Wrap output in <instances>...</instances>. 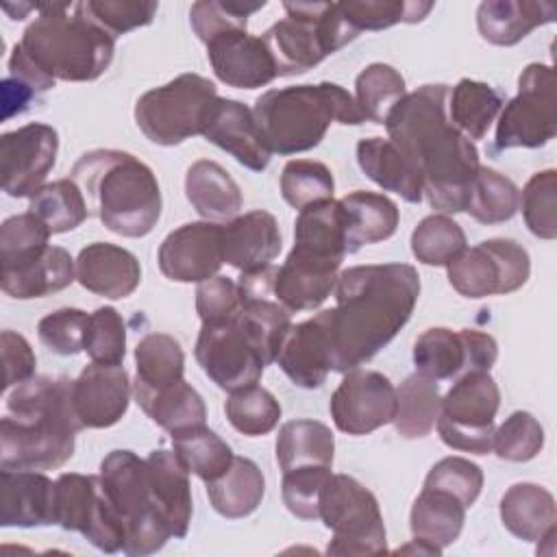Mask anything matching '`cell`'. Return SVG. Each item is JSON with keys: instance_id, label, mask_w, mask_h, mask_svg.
<instances>
[{"instance_id": "obj_27", "label": "cell", "mask_w": 557, "mask_h": 557, "mask_svg": "<svg viewBox=\"0 0 557 557\" xmlns=\"http://www.w3.org/2000/svg\"><path fill=\"white\" fill-rule=\"evenodd\" d=\"M283 239L278 222L272 213L257 209L235 215L222 224L224 263L239 272H252L270 265L281 252Z\"/></svg>"}, {"instance_id": "obj_36", "label": "cell", "mask_w": 557, "mask_h": 557, "mask_svg": "<svg viewBox=\"0 0 557 557\" xmlns=\"http://www.w3.org/2000/svg\"><path fill=\"white\" fill-rule=\"evenodd\" d=\"M133 396L141 411L170 435L205 424L207 407L202 396L183 379L161 389L133 385Z\"/></svg>"}, {"instance_id": "obj_14", "label": "cell", "mask_w": 557, "mask_h": 557, "mask_svg": "<svg viewBox=\"0 0 557 557\" xmlns=\"http://www.w3.org/2000/svg\"><path fill=\"white\" fill-rule=\"evenodd\" d=\"M446 272L455 292L466 298H485L520 289L529 281L531 259L513 239L496 237L463 248L446 265Z\"/></svg>"}, {"instance_id": "obj_1", "label": "cell", "mask_w": 557, "mask_h": 557, "mask_svg": "<svg viewBox=\"0 0 557 557\" xmlns=\"http://www.w3.org/2000/svg\"><path fill=\"white\" fill-rule=\"evenodd\" d=\"M448 85H422L389 111L387 139L422 181L429 205L448 215L466 211L481 168L476 146L448 117Z\"/></svg>"}, {"instance_id": "obj_33", "label": "cell", "mask_w": 557, "mask_h": 557, "mask_svg": "<svg viewBox=\"0 0 557 557\" xmlns=\"http://www.w3.org/2000/svg\"><path fill=\"white\" fill-rule=\"evenodd\" d=\"M185 196L189 205L209 222L233 220L242 209V189L235 178L215 161L200 159L185 174Z\"/></svg>"}, {"instance_id": "obj_24", "label": "cell", "mask_w": 557, "mask_h": 557, "mask_svg": "<svg viewBox=\"0 0 557 557\" xmlns=\"http://www.w3.org/2000/svg\"><path fill=\"white\" fill-rule=\"evenodd\" d=\"M202 137L252 172H263L272 159V150L252 115V109L239 100L220 98Z\"/></svg>"}, {"instance_id": "obj_13", "label": "cell", "mask_w": 557, "mask_h": 557, "mask_svg": "<svg viewBox=\"0 0 557 557\" xmlns=\"http://www.w3.org/2000/svg\"><path fill=\"white\" fill-rule=\"evenodd\" d=\"M54 524L81 533L102 553L124 550V520L107 498L100 476L63 472L54 481Z\"/></svg>"}, {"instance_id": "obj_7", "label": "cell", "mask_w": 557, "mask_h": 557, "mask_svg": "<svg viewBox=\"0 0 557 557\" xmlns=\"http://www.w3.org/2000/svg\"><path fill=\"white\" fill-rule=\"evenodd\" d=\"M283 9L285 17L261 35L276 76L305 74L359 35L339 2H283Z\"/></svg>"}, {"instance_id": "obj_54", "label": "cell", "mask_w": 557, "mask_h": 557, "mask_svg": "<svg viewBox=\"0 0 557 557\" xmlns=\"http://www.w3.org/2000/svg\"><path fill=\"white\" fill-rule=\"evenodd\" d=\"M265 2H239V0H200L189 9V24L198 39L207 44L211 37L231 30L246 28L248 17L263 9Z\"/></svg>"}, {"instance_id": "obj_10", "label": "cell", "mask_w": 557, "mask_h": 557, "mask_svg": "<svg viewBox=\"0 0 557 557\" xmlns=\"http://www.w3.org/2000/svg\"><path fill=\"white\" fill-rule=\"evenodd\" d=\"M333 533L329 555H381L387 550L376 496L348 474H333L320 492V518Z\"/></svg>"}, {"instance_id": "obj_46", "label": "cell", "mask_w": 557, "mask_h": 557, "mask_svg": "<svg viewBox=\"0 0 557 557\" xmlns=\"http://www.w3.org/2000/svg\"><path fill=\"white\" fill-rule=\"evenodd\" d=\"M405 94V78L387 63H372L355 78V102L363 117L374 124H385L389 111Z\"/></svg>"}, {"instance_id": "obj_42", "label": "cell", "mask_w": 557, "mask_h": 557, "mask_svg": "<svg viewBox=\"0 0 557 557\" xmlns=\"http://www.w3.org/2000/svg\"><path fill=\"white\" fill-rule=\"evenodd\" d=\"M242 305L235 313L257 350L261 352L265 366H270L278 348L292 329V311H287L274 296H239Z\"/></svg>"}, {"instance_id": "obj_25", "label": "cell", "mask_w": 557, "mask_h": 557, "mask_svg": "<svg viewBox=\"0 0 557 557\" xmlns=\"http://www.w3.org/2000/svg\"><path fill=\"white\" fill-rule=\"evenodd\" d=\"M292 257L339 270L346 252L344 215L339 200H320L298 211Z\"/></svg>"}, {"instance_id": "obj_17", "label": "cell", "mask_w": 557, "mask_h": 557, "mask_svg": "<svg viewBox=\"0 0 557 557\" xmlns=\"http://www.w3.org/2000/svg\"><path fill=\"white\" fill-rule=\"evenodd\" d=\"M331 418L342 433L368 435L396 416V387L376 370H348L329 403Z\"/></svg>"}, {"instance_id": "obj_30", "label": "cell", "mask_w": 557, "mask_h": 557, "mask_svg": "<svg viewBox=\"0 0 557 557\" xmlns=\"http://www.w3.org/2000/svg\"><path fill=\"white\" fill-rule=\"evenodd\" d=\"M557 9L533 0H485L476 9V28L494 46H513L533 28L555 22Z\"/></svg>"}, {"instance_id": "obj_64", "label": "cell", "mask_w": 557, "mask_h": 557, "mask_svg": "<svg viewBox=\"0 0 557 557\" xmlns=\"http://www.w3.org/2000/svg\"><path fill=\"white\" fill-rule=\"evenodd\" d=\"M396 553H422V555H440L442 550L440 548H435V546H431V544H426V542H422V540H411L409 544H405V546H400V548H396Z\"/></svg>"}, {"instance_id": "obj_31", "label": "cell", "mask_w": 557, "mask_h": 557, "mask_svg": "<svg viewBox=\"0 0 557 557\" xmlns=\"http://www.w3.org/2000/svg\"><path fill=\"white\" fill-rule=\"evenodd\" d=\"M344 215L346 252L352 255L368 244H379L396 233L400 213L392 198L376 191H350L339 200Z\"/></svg>"}, {"instance_id": "obj_6", "label": "cell", "mask_w": 557, "mask_h": 557, "mask_svg": "<svg viewBox=\"0 0 557 557\" xmlns=\"http://www.w3.org/2000/svg\"><path fill=\"white\" fill-rule=\"evenodd\" d=\"M252 115L270 150L278 154H298L315 148L333 122H366L355 96L342 85L326 81L268 89L255 100Z\"/></svg>"}, {"instance_id": "obj_59", "label": "cell", "mask_w": 557, "mask_h": 557, "mask_svg": "<svg viewBox=\"0 0 557 557\" xmlns=\"http://www.w3.org/2000/svg\"><path fill=\"white\" fill-rule=\"evenodd\" d=\"M424 487L446 490L466 507H472L483 487V472L466 457H444L429 470Z\"/></svg>"}, {"instance_id": "obj_60", "label": "cell", "mask_w": 557, "mask_h": 557, "mask_svg": "<svg viewBox=\"0 0 557 557\" xmlns=\"http://www.w3.org/2000/svg\"><path fill=\"white\" fill-rule=\"evenodd\" d=\"M50 235L48 226L30 211L7 218L0 226V261L46 248Z\"/></svg>"}, {"instance_id": "obj_34", "label": "cell", "mask_w": 557, "mask_h": 557, "mask_svg": "<svg viewBox=\"0 0 557 557\" xmlns=\"http://www.w3.org/2000/svg\"><path fill=\"white\" fill-rule=\"evenodd\" d=\"M357 163L361 172L385 191H394L413 205L424 198L420 176L387 137L359 139Z\"/></svg>"}, {"instance_id": "obj_5", "label": "cell", "mask_w": 557, "mask_h": 557, "mask_svg": "<svg viewBox=\"0 0 557 557\" xmlns=\"http://www.w3.org/2000/svg\"><path fill=\"white\" fill-rule=\"evenodd\" d=\"M20 48L50 81L85 83L109 70L115 37L98 26L81 2H48L39 4Z\"/></svg>"}, {"instance_id": "obj_52", "label": "cell", "mask_w": 557, "mask_h": 557, "mask_svg": "<svg viewBox=\"0 0 557 557\" xmlns=\"http://www.w3.org/2000/svg\"><path fill=\"white\" fill-rule=\"evenodd\" d=\"M335 181L331 170L313 159H292L281 172V196L294 209L333 198Z\"/></svg>"}, {"instance_id": "obj_9", "label": "cell", "mask_w": 557, "mask_h": 557, "mask_svg": "<svg viewBox=\"0 0 557 557\" xmlns=\"http://www.w3.org/2000/svg\"><path fill=\"white\" fill-rule=\"evenodd\" d=\"M100 483L124 520L126 555H152L172 537L170 529L152 505L148 461L133 450H111L100 461Z\"/></svg>"}, {"instance_id": "obj_56", "label": "cell", "mask_w": 557, "mask_h": 557, "mask_svg": "<svg viewBox=\"0 0 557 557\" xmlns=\"http://www.w3.org/2000/svg\"><path fill=\"white\" fill-rule=\"evenodd\" d=\"M331 476L329 466H305L283 472L281 496L287 511L300 520L320 518V492Z\"/></svg>"}, {"instance_id": "obj_45", "label": "cell", "mask_w": 557, "mask_h": 557, "mask_svg": "<svg viewBox=\"0 0 557 557\" xmlns=\"http://www.w3.org/2000/svg\"><path fill=\"white\" fill-rule=\"evenodd\" d=\"M28 211L37 215L52 235L74 231L87 215V202L74 178H59L30 196Z\"/></svg>"}, {"instance_id": "obj_20", "label": "cell", "mask_w": 557, "mask_h": 557, "mask_svg": "<svg viewBox=\"0 0 557 557\" xmlns=\"http://www.w3.org/2000/svg\"><path fill=\"white\" fill-rule=\"evenodd\" d=\"M133 383L124 366L91 361L72 381L70 400L74 418L83 429H107L122 420L131 403Z\"/></svg>"}, {"instance_id": "obj_39", "label": "cell", "mask_w": 557, "mask_h": 557, "mask_svg": "<svg viewBox=\"0 0 557 557\" xmlns=\"http://www.w3.org/2000/svg\"><path fill=\"white\" fill-rule=\"evenodd\" d=\"M333 431L318 420H289L276 435V461L281 470L305 466H333Z\"/></svg>"}, {"instance_id": "obj_29", "label": "cell", "mask_w": 557, "mask_h": 557, "mask_svg": "<svg viewBox=\"0 0 557 557\" xmlns=\"http://www.w3.org/2000/svg\"><path fill=\"white\" fill-rule=\"evenodd\" d=\"M150 485H152V505L170 535L181 540L187 535L191 522V487H189V472L181 463L174 450L154 448L146 457Z\"/></svg>"}, {"instance_id": "obj_53", "label": "cell", "mask_w": 557, "mask_h": 557, "mask_svg": "<svg viewBox=\"0 0 557 557\" xmlns=\"http://www.w3.org/2000/svg\"><path fill=\"white\" fill-rule=\"evenodd\" d=\"M544 448V429L529 411H513L494 429L492 450L505 461H531Z\"/></svg>"}, {"instance_id": "obj_57", "label": "cell", "mask_w": 557, "mask_h": 557, "mask_svg": "<svg viewBox=\"0 0 557 557\" xmlns=\"http://www.w3.org/2000/svg\"><path fill=\"white\" fill-rule=\"evenodd\" d=\"M89 324V313L74 307L57 309L44 315L37 324L39 342L54 355L70 357L85 350V333Z\"/></svg>"}, {"instance_id": "obj_41", "label": "cell", "mask_w": 557, "mask_h": 557, "mask_svg": "<svg viewBox=\"0 0 557 557\" xmlns=\"http://www.w3.org/2000/svg\"><path fill=\"white\" fill-rule=\"evenodd\" d=\"M442 411L437 381L416 372L409 374L396 389L394 426L405 440H418L435 429Z\"/></svg>"}, {"instance_id": "obj_40", "label": "cell", "mask_w": 557, "mask_h": 557, "mask_svg": "<svg viewBox=\"0 0 557 557\" xmlns=\"http://www.w3.org/2000/svg\"><path fill=\"white\" fill-rule=\"evenodd\" d=\"M505 98L487 83L461 78L448 91V117L470 141L483 139L500 113Z\"/></svg>"}, {"instance_id": "obj_3", "label": "cell", "mask_w": 557, "mask_h": 557, "mask_svg": "<svg viewBox=\"0 0 557 557\" xmlns=\"http://www.w3.org/2000/svg\"><path fill=\"white\" fill-rule=\"evenodd\" d=\"M72 379L33 376L9 394L0 420L2 470H54L74 455L81 431L70 400Z\"/></svg>"}, {"instance_id": "obj_35", "label": "cell", "mask_w": 557, "mask_h": 557, "mask_svg": "<svg viewBox=\"0 0 557 557\" xmlns=\"http://www.w3.org/2000/svg\"><path fill=\"white\" fill-rule=\"evenodd\" d=\"M466 509L468 507L450 492L422 487L409 513L411 535L444 550L459 537L466 522Z\"/></svg>"}, {"instance_id": "obj_22", "label": "cell", "mask_w": 557, "mask_h": 557, "mask_svg": "<svg viewBox=\"0 0 557 557\" xmlns=\"http://www.w3.org/2000/svg\"><path fill=\"white\" fill-rule=\"evenodd\" d=\"M274 361L294 385L302 389L320 387L333 372L329 309L296 326L292 324Z\"/></svg>"}, {"instance_id": "obj_44", "label": "cell", "mask_w": 557, "mask_h": 557, "mask_svg": "<svg viewBox=\"0 0 557 557\" xmlns=\"http://www.w3.org/2000/svg\"><path fill=\"white\" fill-rule=\"evenodd\" d=\"M172 444L187 472L196 474L205 483L224 474L235 457L231 446L205 424L174 433Z\"/></svg>"}, {"instance_id": "obj_23", "label": "cell", "mask_w": 557, "mask_h": 557, "mask_svg": "<svg viewBox=\"0 0 557 557\" xmlns=\"http://www.w3.org/2000/svg\"><path fill=\"white\" fill-rule=\"evenodd\" d=\"M2 292L17 300L44 298L65 289L76 281V265L70 252L61 246H46L26 257L2 261Z\"/></svg>"}, {"instance_id": "obj_63", "label": "cell", "mask_w": 557, "mask_h": 557, "mask_svg": "<svg viewBox=\"0 0 557 557\" xmlns=\"http://www.w3.org/2000/svg\"><path fill=\"white\" fill-rule=\"evenodd\" d=\"M41 91H37L30 83L20 76L7 74L2 81V120H11L13 115L24 113L33 102H37Z\"/></svg>"}, {"instance_id": "obj_49", "label": "cell", "mask_w": 557, "mask_h": 557, "mask_svg": "<svg viewBox=\"0 0 557 557\" xmlns=\"http://www.w3.org/2000/svg\"><path fill=\"white\" fill-rule=\"evenodd\" d=\"M224 413L231 426L248 437L270 433L281 420V405L272 392L261 385H250L231 396L224 403Z\"/></svg>"}, {"instance_id": "obj_12", "label": "cell", "mask_w": 557, "mask_h": 557, "mask_svg": "<svg viewBox=\"0 0 557 557\" xmlns=\"http://www.w3.org/2000/svg\"><path fill=\"white\" fill-rule=\"evenodd\" d=\"M555 133V72L550 65L529 63L518 78V94L498 113L494 150L542 148Z\"/></svg>"}, {"instance_id": "obj_28", "label": "cell", "mask_w": 557, "mask_h": 557, "mask_svg": "<svg viewBox=\"0 0 557 557\" xmlns=\"http://www.w3.org/2000/svg\"><path fill=\"white\" fill-rule=\"evenodd\" d=\"M0 524L24 529L54 524V481L39 470L0 468Z\"/></svg>"}, {"instance_id": "obj_58", "label": "cell", "mask_w": 557, "mask_h": 557, "mask_svg": "<svg viewBox=\"0 0 557 557\" xmlns=\"http://www.w3.org/2000/svg\"><path fill=\"white\" fill-rule=\"evenodd\" d=\"M83 11L113 37L148 26L159 9V2L146 0H87Z\"/></svg>"}, {"instance_id": "obj_2", "label": "cell", "mask_w": 557, "mask_h": 557, "mask_svg": "<svg viewBox=\"0 0 557 557\" xmlns=\"http://www.w3.org/2000/svg\"><path fill=\"white\" fill-rule=\"evenodd\" d=\"M420 296L418 270L409 263L352 265L337 274L329 309L333 372L370 361L409 322Z\"/></svg>"}, {"instance_id": "obj_18", "label": "cell", "mask_w": 557, "mask_h": 557, "mask_svg": "<svg viewBox=\"0 0 557 557\" xmlns=\"http://www.w3.org/2000/svg\"><path fill=\"white\" fill-rule=\"evenodd\" d=\"M59 133L41 122L24 124L0 137L2 189L11 198L33 196L54 168Z\"/></svg>"}, {"instance_id": "obj_48", "label": "cell", "mask_w": 557, "mask_h": 557, "mask_svg": "<svg viewBox=\"0 0 557 557\" xmlns=\"http://www.w3.org/2000/svg\"><path fill=\"white\" fill-rule=\"evenodd\" d=\"M463 248V228L444 213L422 218L411 233V252L424 265H448Z\"/></svg>"}, {"instance_id": "obj_32", "label": "cell", "mask_w": 557, "mask_h": 557, "mask_svg": "<svg viewBox=\"0 0 557 557\" xmlns=\"http://www.w3.org/2000/svg\"><path fill=\"white\" fill-rule=\"evenodd\" d=\"M503 527L522 542H542L557 531L553 494L537 483H516L500 498Z\"/></svg>"}, {"instance_id": "obj_16", "label": "cell", "mask_w": 557, "mask_h": 557, "mask_svg": "<svg viewBox=\"0 0 557 557\" xmlns=\"http://www.w3.org/2000/svg\"><path fill=\"white\" fill-rule=\"evenodd\" d=\"M496 357V339L474 329L450 331L444 326H433L418 335L413 344L416 372L433 381L457 379L470 370L490 372Z\"/></svg>"}, {"instance_id": "obj_8", "label": "cell", "mask_w": 557, "mask_h": 557, "mask_svg": "<svg viewBox=\"0 0 557 557\" xmlns=\"http://www.w3.org/2000/svg\"><path fill=\"white\" fill-rule=\"evenodd\" d=\"M218 102V89L209 78L185 72L139 96L135 122L152 144L178 146L207 131Z\"/></svg>"}, {"instance_id": "obj_21", "label": "cell", "mask_w": 557, "mask_h": 557, "mask_svg": "<svg viewBox=\"0 0 557 557\" xmlns=\"http://www.w3.org/2000/svg\"><path fill=\"white\" fill-rule=\"evenodd\" d=\"M207 57L213 74L228 87L257 89L276 78V65L261 37L248 35L246 28H231L207 44Z\"/></svg>"}, {"instance_id": "obj_4", "label": "cell", "mask_w": 557, "mask_h": 557, "mask_svg": "<svg viewBox=\"0 0 557 557\" xmlns=\"http://www.w3.org/2000/svg\"><path fill=\"white\" fill-rule=\"evenodd\" d=\"M70 178L87 196L98 220L115 235L144 237L161 218V189L154 172L135 154L113 148L83 152Z\"/></svg>"}, {"instance_id": "obj_50", "label": "cell", "mask_w": 557, "mask_h": 557, "mask_svg": "<svg viewBox=\"0 0 557 557\" xmlns=\"http://www.w3.org/2000/svg\"><path fill=\"white\" fill-rule=\"evenodd\" d=\"M348 24L361 30H383L394 24H416L422 22L433 2L416 0H359V2H339Z\"/></svg>"}, {"instance_id": "obj_61", "label": "cell", "mask_w": 557, "mask_h": 557, "mask_svg": "<svg viewBox=\"0 0 557 557\" xmlns=\"http://www.w3.org/2000/svg\"><path fill=\"white\" fill-rule=\"evenodd\" d=\"M242 298H239V287L235 281L228 276H211L202 283H198L196 289V311L202 322H213V320H224L235 315L239 309Z\"/></svg>"}, {"instance_id": "obj_15", "label": "cell", "mask_w": 557, "mask_h": 557, "mask_svg": "<svg viewBox=\"0 0 557 557\" xmlns=\"http://www.w3.org/2000/svg\"><path fill=\"white\" fill-rule=\"evenodd\" d=\"M194 357L202 372L228 394L257 385L265 370L261 352L235 315L202 322Z\"/></svg>"}, {"instance_id": "obj_47", "label": "cell", "mask_w": 557, "mask_h": 557, "mask_svg": "<svg viewBox=\"0 0 557 557\" xmlns=\"http://www.w3.org/2000/svg\"><path fill=\"white\" fill-rule=\"evenodd\" d=\"M518 211V187L505 174L492 168H479L466 213L481 224H500L516 215Z\"/></svg>"}, {"instance_id": "obj_26", "label": "cell", "mask_w": 557, "mask_h": 557, "mask_svg": "<svg viewBox=\"0 0 557 557\" xmlns=\"http://www.w3.org/2000/svg\"><path fill=\"white\" fill-rule=\"evenodd\" d=\"M74 265L81 287L111 300L131 296L141 283V265L137 257L109 242H94L85 246Z\"/></svg>"}, {"instance_id": "obj_62", "label": "cell", "mask_w": 557, "mask_h": 557, "mask_svg": "<svg viewBox=\"0 0 557 557\" xmlns=\"http://www.w3.org/2000/svg\"><path fill=\"white\" fill-rule=\"evenodd\" d=\"M0 348H2V366H4L2 389L15 387L35 376L37 357L24 335L9 329L2 331Z\"/></svg>"}, {"instance_id": "obj_37", "label": "cell", "mask_w": 557, "mask_h": 557, "mask_svg": "<svg viewBox=\"0 0 557 557\" xmlns=\"http://www.w3.org/2000/svg\"><path fill=\"white\" fill-rule=\"evenodd\" d=\"M337 270L289 257L276 268L274 298L287 311H313L335 292Z\"/></svg>"}, {"instance_id": "obj_51", "label": "cell", "mask_w": 557, "mask_h": 557, "mask_svg": "<svg viewBox=\"0 0 557 557\" xmlns=\"http://www.w3.org/2000/svg\"><path fill=\"white\" fill-rule=\"evenodd\" d=\"M518 209L529 231L540 239L557 237V172H535L522 191H518Z\"/></svg>"}, {"instance_id": "obj_43", "label": "cell", "mask_w": 557, "mask_h": 557, "mask_svg": "<svg viewBox=\"0 0 557 557\" xmlns=\"http://www.w3.org/2000/svg\"><path fill=\"white\" fill-rule=\"evenodd\" d=\"M135 363H137V387L161 389L165 385L183 381L185 372V352L168 333H146L135 346Z\"/></svg>"}, {"instance_id": "obj_55", "label": "cell", "mask_w": 557, "mask_h": 557, "mask_svg": "<svg viewBox=\"0 0 557 557\" xmlns=\"http://www.w3.org/2000/svg\"><path fill=\"white\" fill-rule=\"evenodd\" d=\"M85 352L96 363L122 366L126 355V326L113 307H98L89 313Z\"/></svg>"}, {"instance_id": "obj_19", "label": "cell", "mask_w": 557, "mask_h": 557, "mask_svg": "<svg viewBox=\"0 0 557 557\" xmlns=\"http://www.w3.org/2000/svg\"><path fill=\"white\" fill-rule=\"evenodd\" d=\"M159 270L174 283H202L218 274L224 263L222 224L187 222L161 242L157 252Z\"/></svg>"}, {"instance_id": "obj_38", "label": "cell", "mask_w": 557, "mask_h": 557, "mask_svg": "<svg viewBox=\"0 0 557 557\" xmlns=\"http://www.w3.org/2000/svg\"><path fill=\"white\" fill-rule=\"evenodd\" d=\"M265 479L259 466L248 457H233L228 470L207 483L211 507L224 518H246L263 500Z\"/></svg>"}, {"instance_id": "obj_11", "label": "cell", "mask_w": 557, "mask_h": 557, "mask_svg": "<svg viewBox=\"0 0 557 557\" xmlns=\"http://www.w3.org/2000/svg\"><path fill=\"white\" fill-rule=\"evenodd\" d=\"M498 405L500 392L490 372H463L442 396V411L435 422L442 442L453 450L487 455L492 450Z\"/></svg>"}]
</instances>
